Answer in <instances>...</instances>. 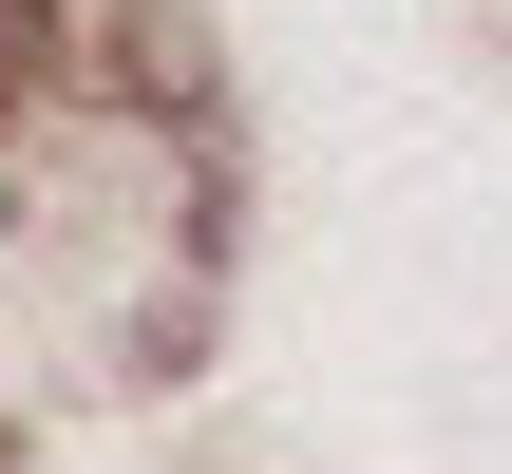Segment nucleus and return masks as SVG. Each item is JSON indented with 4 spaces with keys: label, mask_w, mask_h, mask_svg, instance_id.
<instances>
[{
    "label": "nucleus",
    "mask_w": 512,
    "mask_h": 474,
    "mask_svg": "<svg viewBox=\"0 0 512 474\" xmlns=\"http://www.w3.org/2000/svg\"><path fill=\"white\" fill-rule=\"evenodd\" d=\"M38 57H57V19H38V0H0V133L38 114Z\"/></svg>",
    "instance_id": "f257e3e1"
}]
</instances>
